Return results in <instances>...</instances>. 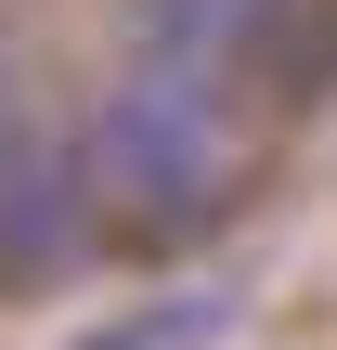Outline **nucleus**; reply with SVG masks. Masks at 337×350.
<instances>
[{
  "label": "nucleus",
  "mask_w": 337,
  "mask_h": 350,
  "mask_svg": "<svg viewBox=\"0 0 337 350\" xmlns=\"http://www.w3.org/2000/svg\"><path fill=\"white\" fill-rule=\"evenodd\" d=\"M221 78H143L130 65V91L104 104V182L117 195H143L156 221H195L208 195H221Z\"/></svg>",
  "instance_id": "f257e3e1"
},
{
  "label": "nucleus",
  "mask_w": 337,
  "mask_h": 350,
  "mask_svg": "<svg viewBox=\"0 0 337 350\" xmlns=\"http://www.w3.org/2000/svg\"><path fill=\"white\" fill-rule=\"evenodd\" d=\"M299 0H143L130 13V65L143 78H234Z\"/></svg>",
  "instance_id": "f03ea898"
},
{
  "label": "nucleus",
  "mask_w": 337,
  "mask_h": 350,
  "mask_svg": "<svg viewBox=\"0 0 337 350\" xmlns=\"http://www.w3.org/2000/svg\"><path fill=\"white\" fill-rule=\"evenodd\" d=\"M65 221H78V169H26V182H0V273H52L65 260Z\"/></svg>",
  "instance_id": "7ed1b4c3"
}]
</instances>
